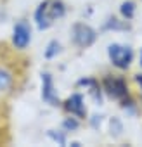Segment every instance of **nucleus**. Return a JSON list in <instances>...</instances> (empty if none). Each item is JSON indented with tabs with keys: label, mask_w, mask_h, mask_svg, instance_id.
I'll return each mask as SVG.
<instances>
[{
	"label": "nucleus",
	"mask_w": 142,
	"mask_h": 147,
	"mask_svg": "<svg viewBox=\"0 0 142 147\" xmlns=\"http://www.w3.org/2000/svg\"><path fill=\"white\" fill-rule=\"evenodd\" d=\"M108 55L113 66L118 69H128L133 61V50L128 45H121V43H111L108 47Z\"/></svg>",
	"instance_id": "obj_2"
},
{
	"label": "nucleus",
	"mask_w": 142,
	"mask_h": 147,
	"mask_svg": "<svg viewBox=\"0 0 142 147\" xmlns=\"http://www.w3.org/2000/svg\"><path fill=\"white\" fill-rule=\"evenodd\" d=\"M95 40H97V33L92 26H89L85 23H76L73 26V42L78 47L87 49V47L94 45Z\"/></svg>",
	"instance_id": "obj_3"
},
{
	"label": "nucleus",
	"mask_w": 142,
	"mask_h": 147,
	"mask_svg": "<svg viewBox=\"0 0 142 147\" xmlns=\"http://www.w3.org/2000/svg\"><path fill=\"white\" fill-rule=\"evenodd\" d=\"M104 30H126V26H125V24H120V21L113 18V19H109V21L106 23Z\"/></svg>",
	"instance_id": "obj_15"
},
{
	"label": "nucleus",
	"mask_w": 142,
	"mask_h": 147,
	"mask_svg": "<svg viewBox=\"0 0 142 147\" xmlns=\"http://www.w3.org/2000/svg\"><path fill=\"white\" fill-rule=\"evenodd\" d=\"M59 52H61L59 42H57V40H52V42H49V45H47V49H45V59H54Z\"/></svg>",
	"instance_id": "obj_11"
},
{
	"label": "nucleus",
	"mask_w": 142,
	"mask_h": 147,
	"mask_svg": "<svg viewBox=\"0 0 142 147\" xmlns=\"http://www.w3.org/2000/svg\"><path fill=\"white\" fill-rule=\"evenodd\" d=\"M140 66H142V52H140Z\"/></svg>",
	"instance_id": "obj_17"
},
{
	"label": "nucleus",
	"mask_w": 142,
	"mask_h": 147,
	"mask_svg": "<svg viewBox=\"0 0 142 147\" xmlns=\"http://www.w3.org/2000/svg\"><path fill=\"white\" fill-rule=\"evenodd\" d=\"M47 14H49V18H50L52 23L55 19L64 18V14H66L64 2H62V0H49V4H47Z\"/></svg>",
	"instance_id": "obj_8"
},
{
	"label": "nucleus",
	"mask_w": 142,
	"mask_h": 147,
	"mask_svg": "<svg viewBox=\"0 0 142 147\" xmlns=\"http://www.w3.org/2000/svg\"><path fill=\"white\" fill-rule=\"evenodd\" d=\"M12 85H14V76L11 75L7 69H2V67H0V92L9 90Z\"/></svg>",
	"instance_id": "obj_9"
},
{
	"label": "nucleus",
	"mask_w": 142,
	"mask_h": 147,
	"mask_svg": "<svg viewBox=\"0 0 142 147\" xmlns=\"http://www.w3.org/2000/svg\"><path fill=\"white\" fill-rule=\"evenodd\" d=\"M104 92L111 99L121 102L123 107L132 106L130 92H128V85H126L125 78H121V76H106L104 78Z\"/></svg>",
	"instance_id": "obj_1"
},
{
	"label": "nucleus",
	"mask_w": 142,
	"mask_h": 147,
	"mask_svg": "<svg viewBox=\"0 0 142 147\" xmlns=\"http://www.w3.org/2000/svg\"><path fill=\"white\" fill-rule=\"evenodd\" d=\"M42 99L43 102H47L49 106H59L61 100L55 94V88H54V80H52V75L50 73H42Z\"/></svg>",
	"instance_id": "obj_6"
},
{
	"label": "nucleus",
	"mask_w": 142,
	"mask_h": 147,
	"mask_svg": "<svg viewBox=\"0 0 142 147\" xmlns=\"http://www.w3.org/2000/svg\"><path fill=\"white\" fill-rule=\"evenodd\" d=\"M120 12H121V16H123L126 21H130V19L135 16V4L132 2V0H126V2H123V4H121Z\"/></svg>",
	"instance_id": "obj_10"
},
{
	"label": "nucleus",
	"mask_w": 142,
	"mask_h": 147,
	"mask_svg": "<svg viewBox=\"0 0 142 147\" xmlns=\"http://www.w3.org/2000/svg\"><path fill=\"white\" fill-rule=\"evenodd\" d=\"M47 137H49V138H52L54 142H57L59 145H66V135H64V131L49 130V131H47Z\"/></svg>",
	"instance_id": "obj_12"
},
{
	"label": "nucleus",
	"mask_w": 142,
	"mask_h": 147,
	"mask_svg": "<svg viewBox=\"0 0 142 147\" xmlns=\"http://www.w3.org/2000/svg\"><path fill=\"white\" fill-rule=\"evenodd\" d=\"M121 131H123V125H121V121H120L118 118H113V119H111V135L120 137Z\"/></svg>",
	"instance_id": "obj_14"
},
{
	"label": "nucleus",
	"mask_w": 142,
	"mask_h": 147,
	"mask_svg": "<svg viewBox=\"0 0 142 147\" xmlns=\"http://www.w3.org/2000/svg\"><path fill=\"white\" fill-rule=\"evenodd\" d=\"M47 4H49V0H43V2L37 7V11H35V23H37L40 31L49 30L52 26V21H50V18L47 14Z\"/></svg>",
	"instance_id": "obj_7"
},
{
	"label": "nucleus",
	"mask_w": 142,
	"mask_h": 147,
	"mask_svg": "<svg viewBox=\"0 0 142 147\" xmlns=\"http://www.w3.org/2000/svg\"><path fill=\"white\" fill-rule=\"evenodd\" d=\"M64 109L71 114V116H75L78 119H83L87 118V109H85V100H83V95L82 94H73V95H69L64 102H62Z\"/></svg>",
	"instance_id": "obj_5"
},
{
	"label": "nucleus",
	"mask_w": 142,
	"mask_h": 147,
	"mask_svg": "<svg viewBox=\"0 0 142 147\" xmlns=\"http://www.w3.org/2000/svg\"><path fill=\"white\" fill-rule=\"evenodd\" d=\"M135 80H137V83H139V87H140V90H142V75H137Z\"/></svg>",
	"instance_id": "obj_16"
},
{
	"label": "nucleus",
	"mask_w": 142,
	"mask_h": 147,
	"mask_svg": "<svg viewBox=\"0 0 142 147\" xmlns=\"http://www.w3.org/2000/svg\"><path fill=\"white\" fill-rule=\"evenodd\" d=\"M78 126H80L78 118H66V119L62 121V128H64L66 131H73V130H76Z\"/></svg>",
	"instance_id": "obj_13"
},
{
	"label": "nucleus",
	"mask_w": 142,
	"mask_h": 147,
	"mask_svg": "<svg viewBox=\"0 0 142 147\" xmlns=\"http://www.w3.org/2000/svg\"><path fill=\"white\" fill-rule=\"evenodd\" d=\"M31 42V28L26 21H19L12 30V45L19 50H24Z\"/></svg>",
	"instance_id": "obj_4"
}]
</instances>
